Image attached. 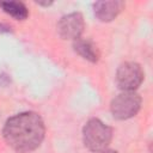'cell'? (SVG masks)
<instances>
[{
  "label": "cell",
  "mask_w": 153,
  "mask_h": 153,
  "mask_svg": "<svg viewBox=\"0 0 153 153\" xmlns=\"http://www.w3.org/2000/svg\"><path fill=\"white\" fill-rule=\"evenodd\" d=\"M1 10L17 20H24L29 16V10L20 1H0Z\"/></svg>",
  "instance_id": "cell-8"
},
{
  "label": "cell",
  "mask_w": 153,
  "mask_h": 153,
  "mask_svg": "<svg viewBox=\"0 0 153 153\" xmlns=\"http://www.w3.org/2000/svg\"><path fill=\"white\" fill-rule=\"evenodd\" d=\"M73 49L76 54L90 62H97L99 60V50L96 44L87 38H76L73 41Z\"/></svg>",
  "instance_id": "cell-7"
},
{
  "label": "cell",
  "mask_w": 153,
  "mask_h": 153,
  "mask_svg": "<svg viewBox=\"0 0 153 153\" xmlns=\"http://www.w3.org/2000/svg\"><path fill=\"white\" fill-rule=\"evenodd\" d=\"M123 1L112 0V1H97L93 4V12L98 20L108 23L114 20L123 10Z\"/></svg>",
  "instance_id": "cell-6"
},
{
  "label": "cell",
  "mask_w": 153,
  "mask_h": 153,
  "mask_svg": "<svg viewBox=\"0 0 153 153\" xmlns=\"http://www.w3.org/2000/svg\"><path fill=\"white\" fill-rule=\"evenodd\" d=\"M141 103V97L135 91H124L111 100L110 111L116 120H128L139 112Z\"/></svg>",
  "instance_id": "cell-3"
},
{
  "label": "cell",
  "mask_w": 153,
  "mask_h": 153,
  "mask_svg": "<svg viewBox=\"0 0 153 153\" xmlns=\"http://www.w3.org/2000/svg\"><path fill=\"white\" fill-rule=\"evenodd\" d=\"M100 153H118V152H116V151H114V149H104V151H102Z\"/></svg>",
  "instance_id": "cell-9"
},
{
  "label": "cell",
  "mask_w": 153,
  "mask_h": 153,
  "mask_svg": "<svg viewBox=\"0 0 153 153\" xmlns=\"http://www.w3.org/2000/svg\"><path fill=\"white\" fill-rule=\"evenodd\" d=\"M145 74L141 66L136 62L128 61L122 63L116 72V85L122 92L135 91L143 81Z\"/></svg>",
  "instance_id": "cell-4"
},
{
  "label": "cell",
  "mask_w": 153,
  "mask_h": 153,
  "mask_svg": "<svg viewBox=\"0 0 153 153\" xmlns=\"http://www.w3.org/2000/svg\"><path fill=\"white\" fill-rule=\"evenodd\" d=\"M85 29L84 17L80 12H72L61 17L57 23V32L63 39H76Z\"/></svg>",
  "instance_id": "cell-5"
},
{
  "label": "cell",
  "mask_w": 153,
  "mask_h": 153,
  "mask_svg": "<svg viewBox=\"0 0 153 153\" xmlns=\"http://www.w3.org/2000/svg\"><path fill=\"white\" fill-rule=\"evenodd\" d=\"M44 135V122L33 111H24L10 117L2 128L6 143L18 153H29L38 148Z\"/></svg>",
  "instance_id": "cell-1"
},
{
  "label": "cell",
  "mask_w": 153,
  "mask_h": 153,
  "mask_svg": "<svg viewBox=\"0 0 153 153\" xmlns=\"http://www.w3.org/2000/svg\"><path fill=\"white\" fill-rule=\"evenodd\" d=\"M112 139V129L98 118H90L82 128V141L87 149L102 152L108 148Z\"/></svg>",
  "instance_id": "cell-2"
}]
</instances>
